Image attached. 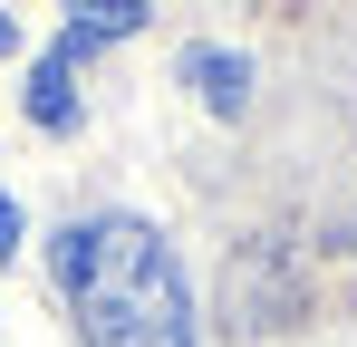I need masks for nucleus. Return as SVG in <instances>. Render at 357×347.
Wrapping results in <instances>:
<instances>
[{
  "instance_id": "4",
  "label": "nucleus",
  "mask_w": 357,
  "mask_h": 347,
  "mask_svg": "<svg viewBox=\"0 0 357 347\" xmlns=\"http://www.w3.org/2000/svg\"><path fill=\"white\" fill-rule=\"evenodd\" d=\"M10 241H20V203L0 193V251H10Z\"/></svg>"
},
{
  "instance_id": "1",
  "label": "nucleus",
  "mask_w": 357,
  "mask_h": 347,
  "mask_svg": "<svg viewBox=\"0 0 357 347\" xmlns=\"http://www.w3.org/2000/svg\"><path fill=\"white\" fill-rule=\"evenodd\" d=\"M59 280L77 299L87 347H193V309H183L165 241L145 222H126V213L59 231Z\"/></svg>"
},
{
  "instance_id": "5",
  "label": "nucleus",
  "mask_w": 357,
  "mask_h": 347,
  "mask_svg": "<svg viewBox=\"0 0 357 347\" xmlns=\"http://www.w3.org/2000/svg\"><path fill=\"white\" fill-rule=\"evenodd\" d=\"M10 39H20V29H10V10H0V58H10Z\"/></svg>"
},
{
  "instance_id": "3",
  "label": "nucleus",
  "mask_w": 357,
  "mask_h": 347,
  "mask_svg": "<svg viewBox=\"0 0 357 347\" xmlns=\"http://www.w3.org/2000/svg\"><path fill=\"white\" fill-rule=\"evenodd\" d=\"M183 77H193L222 116H241V97H251V68H241L232 49H193V58H183Z\"/></svg>"
},
{
  "instance_id": "2",
  "label": "nucleus",
  "mask_w": 357,
  "mask_h": 347,
  "mask_svg": "<svg viewBox=\"0 0 357 347\" xmlns=\"http://www.w3.org/2000/svg\"><path fill=\"white\" fill-rule=\"evenodd\" d=\"M68 68H77V58L49 49V58H39V77H29V116H39L49 135H68V125H77V87H68Z\"/></svg>"
}]
</instances>
